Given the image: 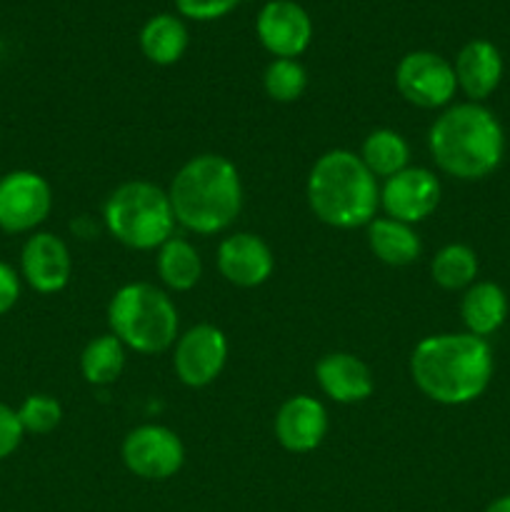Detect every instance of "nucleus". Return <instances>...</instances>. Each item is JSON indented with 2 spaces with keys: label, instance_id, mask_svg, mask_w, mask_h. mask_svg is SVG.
Here are the masks:
<instances>
[{
  "label": "nucleus",
  "instance_id": "nucleus-28",
  "mask_svg": "<svg viewBox=\"0 0 510 512\" xmlns=\"http://www.w3.org/2000/svg\"><path fill=\"white\" fill-rule=\"evenodd\" d=\"M23 425H20L18 410H13L10 405L0 403V460L10 458L15 450L23 443Z\"/></svg>",
  "mask_w": 510,
  "mask_h": 512
},
{
  "label": "nucleus",
  "instance_id": "nucleus-17",
  "mask_svg": "<svg viewBox=\"0 0 510 512\" xmlns=\"http://www.w3.org/2000/svg\"><path fill=\"white\" fill-rule=\"evenodd\" d=\"M320 390L335 403H363L373 395V375L360 358L350 353H330L315 368Z\"/></svg>",
  "mask_w": 510,
  "mask_h": 512
},
{
  "label": "nucleus",
  "instance_id": "nucleus-30",
  "mask_svg": "<svg viewBox=\"0 0 510 512\" xmlns=\"http://www.w3.org/2000/svg\"><path fill=\"white\" fill-rule=\"evenodd\" d=\"M485 512H510V495H503V498L493 500V503L485 508Z\"/></svg>",
  "mask_w": 510,
  "mask_h": 512
},
{
  "label": "nucleus",
  "instance_id": "nucleus-27",
  "mask_svg": "<svg viewBox=\"0 0 510 512\" xmlns=\"http://www.w3.org/2000/svg\"><path fill=\"white\" fill-rule=\"evenodd\" d=\"M243 0H175V8L183 18L198 20V23H208V20H218L235 10Z\"/></svg>",
  "mask_w": 510,
  "mask_h": 512
},
{
  "label": "nucleus",
  "instance_id": "nucleus-20",
  "mask_svg": "<svg viewBox=\"0 0 510 512\" xmlns=\"http://www.w3.org/2000/svg\"><path fill=\"white\" fill-rule=\"evenodd\" d=\"M368 245L375 258L385 265L403 268L420 255V238L408 223L393 218H378L368 223Z\"/></svg>",
  "mask_w": 510,
  "mask_h": 512
},
{
  "label": "nucleus",
  "instance_id": "nucleus-2",
  "mask_svg": "<svg viewBox=\"0 0 510 512\" xmlns=\"http://www.w3.org/2000/svg\"><path fill=\"white\" fill-rule=\"evenodd\" d=\"M430 155L443 173L460 180H483L495 173L505 153L500 120L480 103L445 110L428 135Z\"/></svg>",
  "mask_w": 510,
  "mask_h": 512
},
{
  "label": "nucleus",
  "instance_id": "nucleus-14",
  "mask_svg": "<svg viewBox=\"0 0 510 512\" xmlns=\"http://www.w3.org/2000/svg\"><path fill=\"white\" fill-rule=\"evenodd\" d=\"M273 253L268 243L253 233H235L218 248V270L238 288H258L273 273Z\"/></svg>",
  "mask_w": 510,
  "mask_h": 512
},
{
  "label": "nucleus",
  "instance_id": "nucleus-8",
  "mask_svg": "<svg viewBox=\"0 0 510 512\" xmlns=\"http://www.w3.org/2000/svg\"><path fill=\"white\" fill-rule=\"evenodd\" d=\"M53 208V190L33 170H13L0 178V230L10 235L30 233L45 223Z\"/></svg>",
  "mask_w": 510,
  "mask_h": 512
},
{
  "label": "nucleus",
  "instance_id": "nucleus-11",
  "mask_svg": "<svg viewBox=\"0 0 510 512\" xmlns=\"http://www.w3.org/2000/svg\"><path fill=\"white\" fill-rule=\"evenodd\" d=\"M228 360V338L215 325H195L175 345V375L188 388H205L213 383Z\"/></svg>",
  "mask_w": 510,
  "mask_h": 512
},
{
  "label": "nucleus",
  "instance_id": "nucleus-23",
  "mask_svg": "<svg viewBox=\"0 0 510 512\" xmlns=\"http://www.w3.org/2000/svg\"><path fill=\"white\" fill-rule=\"evenodd\" d=\"M125 365V345L110 335H100L85 345L80 355V370L90 385H110L120 378Z\"/></svg>",
  "mask_w": 510,
  "mask_h": 512
},
{
  "label": "nucleus",
  "instance_id": "nucleus-24",
  "mask_svg": "<svg viewBox=\"0 0 510 512\" xmlns=\"http://www.w3.org/2000/svg\"><path fill=\"white\" fill-rule=\"evenodd\" d=\"M430 275L443 290L470 288L478 278V255L463 243H450L435 253Z\"/></svg>",
  "mask_w": 510,
  "mask_h": 512
},
{
  "label": "nucleus",
  "instance_id": "nucleus-12",
  "mask_svg": "<svg viewBox=\"0 0 510 512\" xmlns=\"http://www.w3.org/2000/svg\"><path fill=\"white\" fill-rule=\"evenodd\" d=\"M380 203L393 220L420 223L438 208L440 180L428 168H405L385 180Z\"/></svg>",
  "mask_w": 510,
  "mask_h": 512
},
{
  "label": "nucleus",
  "instance_id": "nucleus-6",
  "mask_svg": "<svg viewBox=\"0 0 510 512\" xmlns=\"http://www.w3.org/2000/svg\"><path fill=\"white\" fill-rule=\"evenodd\" d=\"M105 225L118 243L133 250L160 248L173 238L175 215L168 193L148 180L115 188L105 203Z\"/></svg>",
  "mask_w": 510,
  "mask_h": 512
},
{
  "label": "nucleus",
  "instance_id": "nucleus-5",
  "mask_svg": "<svg viewBox=\"0 0 510 512\" xmlns=\"http://www.w3.org/2000/svg\"><path fill=\"white\" fill-rule=\"evenodd\" d=\"M108 323L115 338L135 353H163L178 338V310L173 300L150 283L123 285L110 298Z\"/></svg>",
  "mask_w": 510,
  "mask_h": 512
},
{
  "label": "nucleus",
  "instance_id": "nucleus-21",
  "mask_svg": "<svg viewBox=\"0 0 510 512\" xmlns=\"http://www.w3.org/2000/svg\"><path fill=\"white\" fill-rule=\"evenodd\" d=\"M158 275L170 290H190L198 285L203 275V263L193 245L185 238H170L160 245L158 253Z\"/></svg>",
  "mask_w": 510,
  "mask_h": 512
},
{
  "label": "nucleus",
  "instance_id": "nucleus-19",
  "mask_svg": "<svg viewBox=\"0 0 510 512\" xmlns=\"http://www.w3.org/2000/svg\"><path fill=\"white\" fill-rule=\"evenodd\" d=\"M188 28L173 13H158L140 30V50L155 65H173L188 50Z\"/></svg>",
  "mask_w": 510,
  "mask_h": 512
},
{
  "label": "nucleus",
  "instance_id": "nucleus-13",
  "mask_svg": "<svg viewBox=\"0 0 510 512\" xmlns=\"http://www.w3.org/2000/svg\"><path fill=\"white\" fill-rule=\"evenodd\" d=\"M20 273L38 293H60L73 273L68 245L53 233L30 235L20 253Z\"/></svg>",
  "mask_w": 510,
  "mask_h": 512
},
{
  "label": "nucleus",
  "instance_id": "nucleus-10",
  "mask_svg": "<svg viewBox=\"0 0 510 512\" xmlns=\"http://www.w3.org/2000/svg\"><path fill=\"white\" fill-rule=\"evenodd\" d=\"M255 33L275 58H298L313 40V20L295 0H268L255 18Z\"/></svg>",
  "mask_w": 510,
  "mask_h": 512
},
{
  "label": "nucleus",
  "instance_id": "nucleus-9",
  "mask_svg": "<svg viewBox=\"0 0 510 512\" xmlns=\"http://www.w3.org/2000/svg\"><path fill=\"white\" fill-rule=\"evenodd\" d=\"M185 448L163 425H140L123 440V463L143 480H168L183 468Z\"/></svg>",
  "mask_w": 510,
  "mask_h": 512
},
{
  "label": "nucleus",
  "instance_id": "nucleus-22",
  "mask_svg": "<svg viewBox=\"0 0 510 512\" xmlns=\"http://www.w3.org/2000/svg\"><path fill=\"white\" fill-rule=\"evenodd\" d=\"M360 160L365 163V168L370 170L378 178H393L395 173L408 168L410 160V148L405 143V138L395 130L380 128L365 138L363 150H360Z\"/></svg>",
  "mask_w": 510,
  "mask_h": 512
},
{
  "label": "nucleus",
  "instance_id": "nucleus-15",
  "mask_svg": "<svg viewBox=\"0 0 510 512\" xmlns=\"http://www.w3.org/2000/svg\"><path fill=\"white\" fill-rule=\"evenodd\" d=\"M328 433V413L323 403L310 395L285 400L275 418V438L290 453H310Z\"/></svg>",
  "mask_w": 510,
  "mask_h": 512
},
{
  "label": "nucleus",
  "instance_id": "nucleus-1",
  "mask_svg": "<svg viewBox=\"0 0 510 512\" xmlns=\"http://www.w3.org/2000/svg\"><path fill=\"white\" fill-rule=\"evenodd\" d=\"M410 375L420 393L435 403H473L493 378V350L488 340L470 333L430 335L415 345Z\"/></svg>",
  "mask_w": 510,
  "mask_h": 512
},
{
  "label": "nucleus",
  "instance_id": "nucleus-7",
  "mask_svg": "<svg viewBox=\"0 0 510 512\" xmlns=\"http://www.w3.org/2000/svg\"><path fill=\"white\" fill-rule=\"evenodd\" d=\"M395 88L418 108H443L455 98L453 63L430 50H413L395 68Z\"/></svg>",
  "mask_w": 510,
  "mask_h": 512
},
{
  "label": "nucleus",
  "instance_id": "nucleus-29",
  "mask_svg": "<svg viewBox=\"0 0 510 512\" xmlns=\"http://www.w3.org/2000/svg\"><path fill=\"white\" fill-rule=\"evenodd\" d=\"M18 298H20L18 273H15L8 263L0 260V318L13 310V305L18 303Z\"/></svg>",
  "mask_w": 510,
  "mask_h": 512
},
{
  "label": "nucleus",
  "instance_id": "nucleus-3",
  "mask_svg": "<svg viewBox=\"0 0 510 512\" xmlns=\"http://www.w3.org/2000/svg\"><path fill=\"white\" fill-rule=\"evenodd\" d=\"M168 198L180 225L200 235L220 233L243 208L238 168L223 155H198L178 170Z\"/></svg>",
  "mask_w": 510,
  "mask_h": 512
},
{
  "label": "nucleus",
  "instance_id": "nucleus-26",
  "mask_svg": "<svg viewBox=\"0 0 510 512\" xmlns=\"http://www.w3.org/2000/svg\"><path fill=\"white\" fill-rule=\"evenodd\" d=\"M18 418L25 433L45 435L60 425L63 408H60L58 400L50 398V395H28V398L23 400V405L18 408Z\"/></svg>",
  "mask_w": 510,
  "mask_h": 512
},
{
  "label": "nucleus",
  "instance_id": "nucleus-4",
  "mask_svg": "<svg viewBox=\"0 0 510 512\" xmlns=\"http://www.w3.org/2000/svg\"><path fill=\"white\" fill-rule=\"evenodd\" d=\"M308 203L325 225L350 230L375 220L380 190L360 155L350 150H330L320 155L310 170Z\"/></svg>",
  "mask_w": 510,
  "mask_h": 512
},
{
  "label": "nucleus",
  "instance_id": "nucleus-16",
  "mask_svg": "<svg viewBox=\"0 0 510 512\" xmlns=\"http://www.w3.org/2000/svg\"><path fill=\"white\" fill-rule=\"evenodd\" d=\"M458 88L470 98V103H480L503 80V55L490 40L475 38L460 48L453 63Z\"/></svg>",
  "mask_w": 510,
  "mask_h": 512
},
{
  "label": "nucleus",
  "instance_id": "nucleus-25",
  "mask_svg": "<svg viewBox=\"0 0 510 512\" xmlns=\"http://www.w3.org/2000/svg\"><path fill=\"white\" fill-rule=\"evenodd\" d=\"M263 85L268 98H273L275 103H293L308 88V73L295 58H275L265 68Z\"/></svg>",
  "mask_w": 510,
  "mask_h": 512
},
{
  "label": "nucleus",
  "instance_id": "nucleus-18",
  "mask_svg": "<svg viewBox=\"0 0 510 512\" xmlns=\"http://www.w3.org/2000/svg\"><path fill=\"white\" fill-rule=\"evenodd\" d=\"M460 318L470 335L488 338V335L498 333L508 318V295L490 280L473 283L465 290L463 303H460Z\"/></svg>",
  "mask_w": 510,
  "mask_h": 512
}]
</instances>
